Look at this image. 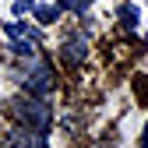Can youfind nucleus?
<instances>
[{
    "label": "nucleus",
    "mask_w": 148,
    "mask_h": 148,
    "mask_svg": "<svg viewBox=\"0 0 148 148\" xmlns=\"http://www.w3.org/2000/svg\"><path fill=\"white\" fill-rule=\"evenodd\" d=\"M116 14H120V21H123V25H131V28H138V21H141V11H138L134 4H120Z\"/></svg>",
    "instance_id": "39448f33"
},
{
    "label": "nucleus",
    "mask_w": 148,
    "mask_h": 148,
    "mask_svg": "<svg viewBox=\"0 0 148 148\" xmlns=\"http://www.w3.org/2000/svg\"><path fill=\"white\" fill-rule=\"evenodd\" d=\"M141 148H148V131H145V141H141Z\"/></svg>",
    "instance_id": "6e6552de"
},
{
    "label": "nucleus",
    "mask_w": 148,
    "mask_h": 148,
    "mask_svg": "<svg viewBox=\"0 0 148 148\" xmlns=\"http://www.w3.org/2000/svg\"><path fill=\"white\" fill-rule=\"evenodd\" d=\"M18 85H21L28 95H39V99H46L49 92H53V85H57V78H53V67H49V60L46 57H28V64L21 67V74H18Z\"/></svg>",
    "instance_id": "f03ea898"
},
{
    "label": "nucleus",
    "mask_w": 148,
    "mask_h": 148,
    "mask_svg": "<svg viewBox=\"0 0 148 148\" xmlns=\"http://www.w3.org/2000/svg\"><path fill=\"white\" fill-rule=\"evenodd\" d=\"M4 35L11 39V53H21V57H35V46H39V32L28 28L25 21H7Z\"/></svg>",
    "instance_id": "7ed1b4c3"
},
{
    "label": "nucleus",
    "mask_w": 148,
    "mask_h": 148,
    "mask_svg": "<svg viewBox=\"0 0 148 148\" xmlns=\"http://www.w3.org/2000/svg\"><path fill=\"white\" fill-rule=\"evenodd\" d=\"M28 7H32V0H14V7H11V11H14V18H21Z\"/></svg>",
    "instance_id": "0eeeda50"
},
{
    "label": "nucleus",
    "mask_w": 148,
    "mask_h": 148,
    "mask_svg": "<svg viewBox=\"0 0 148 148\" xmlns=\"http://www.w3.org/2000/svg\"><path fill=\"white\" fill-rule=\"evenodd\" d=\"M57 14H60V4H57V7H35V18H39L42 25H49V21H57Z\"/></svg>",
    "instance_id": "423d86ee"
},
{
    "label": "nucleus",
    "mask_w": 148,
    "mask_h": 148,
    "mask_svg": "<svg viewBox=\"0 0 148 148\" xmlns=\"http://www.w3.org/2000/svg\"><path fill=\"white\" fill-rule=\"evenodd\" d=\"M85 57H88V35H85V32L67 35V39H64V64H67V67H78Z\"/></svg>",
    "instance_id": "20e7f679"
},
{
    "label": "nucleus",
    "mask_w": 148,
    "mask_h": 148,
    "mask_svg": "<svg viewBox=\"0 0 148 148\" xmlns=\"http://www.w3.org/2000/svg\"><path fill=\"white\" fill-rule=\"evenodd\" d=\"M11 113L18 116V123L28 127V131H39L49 134V123H53V109L46 99L39 95H21V99H11Z\"/></svg>",
    "instance_id": "f257e3e1"
}]
</instances>
